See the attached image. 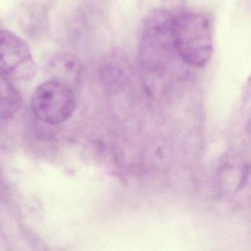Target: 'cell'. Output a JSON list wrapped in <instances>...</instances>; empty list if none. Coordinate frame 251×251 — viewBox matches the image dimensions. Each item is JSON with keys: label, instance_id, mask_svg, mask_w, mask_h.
<instances>
[{"label": "cell", "instance_id": "1", "mask_svg": "<svg viewBox=\"0 0 251 251\" xmlns=\"http://www.w3.org/2000/svg\"><path fill=\"white\" fill-rule=\"evenodd\" d=\"M172 34L182 61L198 68L208 64L213 53V31L202 14L187 11L172 19Z\"/></svg>", "mask_w": 251, "mask_h": 251}, {"label": "cell", "instance_id": "2", "mask_svg": "<svg viewBox=\"0 0 251 251\" xmlns=\"http://www.w3.org/2000/svg\"><path fill=\"white\" fill-rule=\"evenodd\" d=\"M171 23L170 17L164 13H158L145 26L139 56L142 69L148 73H158L167 69L172 55L177 52L172 34Z\"/></svg>", "mask_w": 251, "mask_h": 251}, {"label": "cell", "instance_id": "3", "mask_svg": "<svg viewBox=\"0 0 251 251\" xmlns=\"http://www.w3.org/2000/svg\"><path fill=\"white\" fill-rule=\"evenodd\" d=\"M75 107V95L71 86L53 79L38 86L31 98L33 114L48 124L58 125L67 121Z\"/></svg>", "mask_w": 251, "mask_h": 251}, {"label": "cell", "instance_id": "4", "mask_svg": "<svg viewBox=\"0 0 251 251\" xmlns=\"http://www.w3.org/2000/svg\"><path fill=\"white\" fill-rule=\"evenodd\" d=\"M0 70L20 81L31 80L36 73L29 45L10 30H0Z\"/></svg>", "mask_w": 251, "mask_h": 251}, {"label": "cell", "instance_id": "5", "mask_svg": "<svg viewBox=\"0 0 251 251\" xmlns=\"http://www.w3.org/2000/svg\"><path fill=\"white\" fill-rule=\"evenodd\" d=\"M47 69L53 75V80L69 84V80L78 78L83 73L81 61L73 54L58 52L48 61Z\"/></svg>", "mask_w": 251, "mask_h": 251}, {"label": "cell", "instance_id": "6", "mask_svg": "<svg viewBox=\"0 0 251 251\" xmlns=\"http://www.w3.org/2000/svg\"><path fill=\"white\" fill-rule=\"evenodd\" d=\"M22 97L11 78L0 70V119L14 117L21 108Z\"/></svg>", "mask_w": 251, "mask_h": 251}]
</instances>
